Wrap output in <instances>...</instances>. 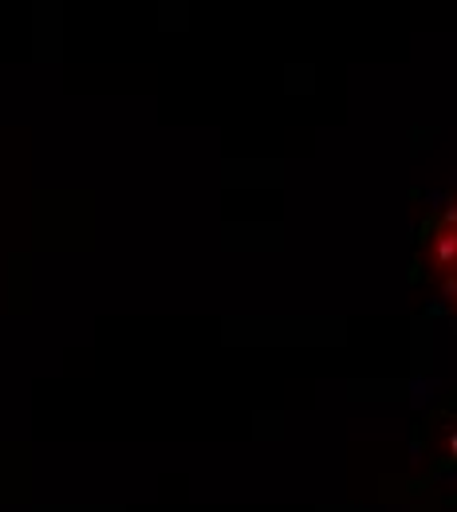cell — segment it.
I'll list each match as a JSON object with an SVG mask.
<instances>
[{"mask_svg":"<svg viewBox=\"0 0 457 512\" xmlns=\"http://www.w3.org/2000/svg\"><path fill=\"white\" fill-rule=\"evenodd\" d=\"M426 264H430L434 288L442 292V300L457 312V193L442 205V213L430 225Z\"/></svg>","mask_w":457,"mask_h":512,"instance_id":"6da1fadb","label":"cell"}]
</instances>
